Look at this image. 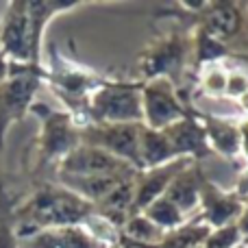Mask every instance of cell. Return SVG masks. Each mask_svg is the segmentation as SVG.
I'll list each match as a JSON object with an SVG mask.
<instances>
[{"label": "cell", "instance_id": "14", "mask_svg": "<svg viewBox=\"0 0 248 248\" xmlns=\"http://www.w3.org/2000/svg\"><path fill=\"white\" fill-rule=\"evenodd\" d=\"M229 70L224 63H211L205 65L202 70L196 72V83L198 90L194 92V98H209V100H220L227 94V78Z\"/></svg>", "mask_w": 248, "mask_h": 248}, {"label": "cell", "instance_id": "23", "mask_svg": "<svg viewBox=\"0 0 248 248\" xmlns=\"http://www.w3.org/2000/svg\"><path fill=\"white\" fill-rule=\"evenodd\" d=\"M246 244H248V242H246Z\"/></svg>", "mask_w": 248, "mask_h": 248}, {"label": "cell", "instance_id": "21", "mask_svg": "<svg viewBox=\"0 0 248 248\" xmlns=\"http://www.w3.org/2000/svg\"><path fill=\"white\" fill-rule=\"evenodd\" d=\"M237 109H240L242 116H248V92L242 96L240 100H237Z\"/></svg>", "mask_w": 248, "mask_h": 248}, {"label": "cell", "instance_id": "16", "mask_svg": "<svg viewBox=\"0 0 248 248\" xmlns=\"http://www.w3.org/2000/svg\"><path fill=\"white\" fill-rule=\"evenodd\" d=\"M242 246H244V235L240 233L235 222L220 229H211L209 237L202 244V248H242Z\"/></svg>", "mask_w": 248, "mask_h": 248}, {"label": "cell", "instance_id": "10", "mask_svg": "<svg viewBox=\"0 0 248 248\" xmlns=\"http://www.w3.org/2000/svg\"><path fill=\"white\" fill-rule=\"evenodd\" d=\"M207 179L205 170L201 168V163L194 161L189 168H185L181 174H176V179L170 183V187L166 189L163 196L185 216L192 218L198 214V205H201V187L202 181Z\"/></svg>", "mask_w": 248, "mask_h": 248}, {"label": "cell", "instance_id": "5", "mask_svg": "<svg viewBox=\"0 0 248 248\" xmlns=\"http://www.w3.org/2000/svg\"><path fill=\"white\" fill-rule=\"evenodd\" d=\"M244 211V201L233 194V189H222L218 183L207 176L201 187V205H198V220L209 229H220L237 222Z\"/></svg>", "mask_w": 248, "mask_h": 248}, {"label": "cell", "instance_id": "8", "mask_svg": "<svg viewBox=\"0 0 248 248\" xmlns=\"http://www.w3.org/2000/svg\"><path fill=\"white\" fill-rule=\"evenodd\" d=\"M196 26L227 44L240 35L244 26V11L237 2H202L196 13Z\"/></svg>", "mask_w": 248, "mask_h": 248}, {"label": "cell", "instance_id": "20", "mask_svg": "<svg viewBox=\"0 0 248 248\" xmlns=\"http://www.w3.org/2000/svg\"><path fill=\"white\" fill-rule=\"evenodd\" d=\"M237 229H240V233L244 235V244L248 242V198L244 201V211H242V216L237 218Z\"/></svg>", "mask_w": 248, "mask_h": 248}, {"label": "cell", "instance_id": "4", "mask_svg": "<svg viewBox=\"0 0 248 248\" xmlns=\"http://www.w3.org/2000/svg\"><path fill=\"white\" fill-rule=\"evenodd\" d=\"M141 122L133 124H94L85 131L87 146L105 150V153L118 157L120 161L133 166L137 172H141V157H140V135Z\"/></svg>", "mask_w": 248, "mask_h": 248}, {"label": "cell", "instance_id": "11", "mask_svg": "<svg viewBox=\"0 0 248 248\" xmlns=\"http://www.w3.org/2000/svg\"><path fill=\"white\" fill-rule=\"evenodd\" d=\"M229 59H237V55L224 42L211 37L201 26H196V29L192 31V61H189V68H192L194 77H196V72L202 70L205 65L224 63V61H229Z\"/></svg>", "mask_w": 248, "mask_h": 248}, {"label": "cell", "instance_id": "2", "mask_svg": "<svg viewBox=\"0 0 248 248\" xmlns=\"http://www.w3.org/2000/svg\"><path fill=\"white\" fill-rule=\"evenodd\" d=\"M141 87L140 83H103L92 94V118L96 124H133L141 122Z\"/></svg>", "mask_w": 248, "mask_h": 248}, {"label": "cell", "instance_id": "6", "mask_svg": "<svg viewBox=\"0 0 248 248\" xmlns=\"http://www.w3.org/2000/svg\"><path fill=\"white\" fill-rule=\"evenodd\" d=\"M192 159H174V161L166 163V166L153 168V170L137 172L135 176V196H133V214H141L150 202H155L157 198H161L166 194V189L170 187V183L176 179V174L192 166Z\"/></svg>", "mask_w": 248, "mask_h": 248}, {"label": "cell", "instance_id": "22", "mask_svg": "<svg viewBox=\"0 0 248 248\" xmlns=\"http://www.w3.org/2000/svg\"><path fill=\"white\" fill-rule=\"evenodd\" d=\"M242 248H248V244H244V246H242Z\"/></svg>", "mask_w": 248, "mask_h": 248}, {"label": "cell", "instance_id": "3", "mask_svg": "<svg viewBox=\"0 0 248 248\" xmlns=\"http://www.w3.org/2000/svg\"><path fill=\"white\" fill-rule=\"evenodd\" d=\"M187 107L179 96V87L166 78H155L141 87V116L146 128L163 131L187 116Z\"/></svg>", "mask_w": 248, "mask_h": 248}, {"label": "cell", "instance_id": "13", "mask_svg": "<svg viewBox=\"0 0 248 248\" xmlns=\"http://www.w3.org/2000/svg\"><path fill=\"white\" fill-rule=\"evenodd\" d=\"M122 240L133 242V244L140 246H150V248H159V244L163 242L166 233L148 220L144 214H133L131 218L126 220V224L122 227Z\"/></svg>", "mask_w": 248, "mask_h": 248}, {"label": "cell", "instance_id": "1", "mask_svg": "<svg viewBox=\"0 0 248 248\" xmlns=\"http://www.w3.org/2000/svg\"><path fill=\"white\" fill-rule=\"evenodd\" d=\"M192 61V31L174 26L168 35L155 39L140 57V72L144 83L155 78H166L181 87L185 72Z\"/></svg>", "mask_w": 248, "mask_h": 248}, {"label": "cell", "instance_id": "19", "mask_svg": "<svg viewBox=\"0 0 248 248\" xmlns=\"http://www.w3.org/2000/svg\"><path fill=\"white\" fill-rule=\"evenodd\" d=\"M233 194H235V196H240L242 201H246V198H248V166L240 172V176H237L235 187H233Z\"/></svg>", "mask_w": 248, "mask_h": 248}, {"label": "cell", "instance_id": "17", "mask_svg": "<svg viewBox=\"0 0 248 248\" xmlns=\"http://www.w3.org/2000/svg\"><path fill=\"white\" fill-rule=\"evenodd\" d=\"M248 92V74L244 70L235 68V70H229V78H227V94H224V98L227 100H233V103H237V100L242 98Z\"/></svg>", "mask_w": 248, "mask_h": 248}, {"label": "cell", "instance_id": "9", "mask_svg": "<svg viewBox=\"0 0 248 248\" xmlns=\"http://www.w3.org/2000/svg\"><path fill=\"white\" fill-rule=\"evenodd\" d=\"M189 111L201 120L202 128L207 133V141L211 146V153L224 159H237L242 157L240 148V131H237V120H229V118L211 116L207 111H201L196 105H192Z\"/></svg>", "mask_w": 248, "mask_h": 248}, {"label": "cell", "instance_id": "18", "mask_svg": "<svg viewBox=\"0 0 248 248\" xmlns=\"http://www.w3.org/2000/svg\"><path fill=\"white\" fill-rule=\"evenodd\" d=\"M237 131H240V148H242V157H244L246 166H248V116H242L237 120Z\"/></svg>", "mask_w": 248, "mask_h": 248}, {"label": "cell", "instance_id": "15", "mask_svg": "<svg viewBox=\"0 0 248 248\" xmlns=\"http://www.w3.org/2000/svg\"><path fill=\"white\" fill-rule=\"evenodd\" d=\"M141 214H144L148 220H153V222L157 224L163 233L174 231V229L183 227V224L189 220V218H185V216L181 214V211L176 209V207L172 205L166 196H161V198H157L155 202H150Z\"/></svg>", "mask_w": 248, "mask_h": 248}, {"label": "cell", "instance_id": "7", "mask_svg": "<svg viewBox=\"0 0 248 248\" xmlns=\"http://www.w3.org/2000/svg\"><path fill=\"white\" fill-rule=\"evenodd\" d=\"M163 133H166L168 141H170L172 150H174V155L179 159H192V161L201 163L202 159L214 157L211 146L207 141L205 128H202L201 120L192 111L185 118H181L179 122L163 128Z\"/></svg>", "mask_w": 248, "mask_h": 248}, {"label": "cell", "instance_id": "12", "mask_svg": "<svg viewBox=\"0 0 248 248\" xmlns=\"http://www.w3.org/2000/svg\"><path fill=\"white\" fill-rule=\"evenodd\" d=\"M140 157H141V172L153 170V168L166 166V163L179 159L172 150L163 131H153V128L141 126L140 135Z\"/></svg>", "mask_w": 248, "mask_h": 248}]
</instances>
